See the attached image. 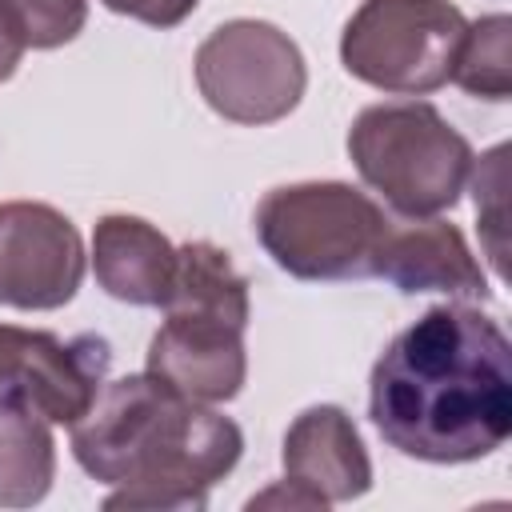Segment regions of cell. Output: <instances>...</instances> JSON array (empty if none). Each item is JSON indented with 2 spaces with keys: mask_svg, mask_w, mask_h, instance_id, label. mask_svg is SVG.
I'll use <instances>...</instances> for the list:
<instances>
[{
  "mask_svg": "<svg viewBox=\"0 0 512 512\" xmlns=\"http://www.w3.org/2000/svg\"><path fill=\"white\" fill-rule=\"evenodd\" d=\"M368 416L388 448L424 464H472L512 436V344L468 304H436L372 364Z\"/></svg>",
  "mask_w": 512,
  "mask_h": 512,
  "instance_id": "obj_1",
  "label": "cell"
},
{
  "mask_svg": "<svg viewBox=\"0 0 512 512\" xmlns=\"http://www.w3.org/2000/svg\"><path fill=\"white\" fill-rule=\"evenodd\" d=\"M244 452L236 420L152 372L108 380L72 424L76 464L112 492L108 512H200Z\"/></svg>",
  "mask_w": 512,
  "mask_h": 512,
  "instance_id": "obj_2",
  "label": "cell"
},
{
  "mask_svg": "<svg viewBox=\"0 0 512 512\" xmlns=\"http://www.w3.org/2000/svg\"><path fill=\"white\" fill-rule=\"evenodd\" d=\"M348 156L360 180L408 220L456 208L472 176V144L428 104H368L348 128Z\"/></svg>",
  "mask_w": 512,
  "mask_h": 512,
  "instance_id": "obj_3",
  "label": "cell"
},
{
  "mask_svg": "<svg viewBox=\"0 0 512 512\" xmlns=\"http://www.w3.org/2000/svg\"><path fill=\"white\" fill-rule=\"evenodd\" d=\"M252 228L272 264L296 280H364L388 216L344 180H300L264 192Z\"/></svg>",
  "mask_w": 512,
  "mask_h": 512,
  "instance_id": "obj_4",
  "label": "cell"
},
{
  "mask_svg": "<svg viewBox=\"0 0 512 512\" xmlns=\"http://www.w3.org/2000/svg\"><path fill=\"white\" fill-rule=\"evenodd\" d=\"M468 16L448 0H364L344 32L348 76L392 96H428L452 80Z\"/></svg>",
  "mask_w": 512,
  "mask_h": 512,
  "instance_id": "obj_5",
  "label": "cell"
},
{
  "mask_svg": "<svg viewBox=\"0 0 512 512\" xmlns=\"http://www.w3.org/2000/svg\"><path fill=\"white\" fill-rule=\"evenodd\" d=\"M192 72L216 116L252 128L284 120L308 88V64L296 40L248 16L212 28L192 56Z\"/></svg>",
  "mask_w": 512,
  "mask_h": 512,
  "instance_id": "obj_6",
  "label": "cell"
},
{
  "mask_svg": "<svg viewBox=\"0 0 512 512\" xmlns=\"http://www.w3.org/2000/svg\"><path fill=\"white\" fill-rule=\"evenodd\" d=\"M108 340L56 336L44 328L0 324V404H24L48 424H76L104 388Z\"/></svg>",
  "mask_w": 512,
  "mask_h": 512,
  "instance_id": "obj_7",
  "label": "cell"
},
{
  "mask_svg": "<svg viewBox=\"0 0 512 512\" xmlns=\"http://www.w3.org/2000/svg\"><path fill=\"white\" fill-rule=\"evenodd\" d=\"M84 240L76 224L40 200L0 204V304L20 312L64 308L84 280Z\"/></svg>",
  "mask_w": 512,
  "mask_h": 512,
  "instance_id": "obj_8",
  "label": "cell"
},
{
  "mask_svg": "<svg viewBox=\"0 0 512 512\" xmlns=\"http://www.w3.org/2000/svg\"><path fill=\"white\" fill-rule=\"evenodd\" d=\"M200 404L236 400L248 380L244 328L204 316H164L148 344V368Z\"/></svg>",
  "mask_w": 512,
  "mask_h": 512,
  "instance_id": "obj_9",
  "label": "cell"
},
{
  "mask_svg": "<svg viewBox=\"0 0 512 512\" xmlns=\"http://www.w3.org/2000/svg\"><path fill=\"white\" fill-rule=\"evenodd\" d=\"M372 276L388 280L392 288L416 292H444L460 300H488V276L472 256L464 232L448 220L420 216L408 224H392L376 248Z\"/></svg>",
  "mask_w": 512,
  "mask_h": 512,
  "instance_id": "obj_10",
  "label": "cell"
},
{
  "mask_svg": "<svg viewBox=\"0 0 512 512\" xmlns=\"http://www.w3.org/2000/svg\"><path fill=\"white\" fill-rule=\"evenodd\" d=\"M284 476L312 488L328 504L360 500L372 488V460L340 404L304 408L284 432Z\"/></svg>",
  "mask_w": 512,
  "mask_h": 512,
  "instance_id": "obj_11",
  "label": "cell"
},
{
  "mask_svg": "<svg viewBox=\"0 0 512 512\" xmlns=\"http://www.w3.org/2000/svg\"><path fill=\"white\" fill-rule=\"evenodd\" d=\"M92 272L112 300L164 308L176 272V244L144 216L108 212L92 228Z\"/></svg>",
  "mask_w": 512,
  "mask_h": 512,
  "instance_id": "obj_12",
  "label": "cell"
},
{
  "mask_svg": "<svg viewBox=\"0 0 512 512\" xmlns=\"http://www.w3.org/2000/svg\"><path fill=\"white\" fill-rule=\"evenodd\" d=\"M164 316H204L248 328V280L224 248L208 240H188L176 248V272L164 300Z\"/></svg>",
  "mask_w": 512,
  "mask_h": 512,
  "instance_id": "obj_13",
  "label": "cell"
},
{
  "mask_svg": "<svg viewBox=\"0 0 512 512\" xmlns=\"http://www.w3.org/2000/svg\"><path fill=\"white\" fill-rule=\"evenodd\" d=\"M56 480L52 424L24 408L0 404V508H32Z\"/></svg>",
  "mask_w": 512,
  "mask_h": 512,
  "instance_id": "obj_14",
  "label": "cell"
},
{
  "mask_svg": "<svg viewBox=\"0 0 512 512\" xmlns=\"http://www.w3.org/2000/svg\"><path fill=\"white\" fill-rule=\"evenodd\" d=\"M452 80L480 100L512 96V20L504 12L480 16L476 24H468L452 64Z\"/></svg>",
  "mask_w": 512,
  "mask_h": 512,
  "instance_id": "obj_15",
  "label": "cell"
},
{
  "mask_svg": "<svg viewBox=\"0 0 512 512\" xmlns=\"http://www.w3.org/2000/svg\"><path fill=\"white\" fill-rule=\"evenodd\" d=\"M4 20L24 48H60L84 32L88 0H0Z\"/></svg>",
  "mask_w": 512,
  "mask_h": 512,
  "instance_id": "obj_16",
  "label": "cell"
},
{
  "mask_svg": "<svg viewBox=\"0 0 512 512\" xmlns=\"http://www.w3.org/2000/svg\"><path fill=\"white\" fill-rule=\"evenodd\" d=\"M504 188H508V144H496L480 160V172H476V216L492 232L488 236V256H492L500 276H504V240H500V228H504Z\"/></svg>",
  "mask_w": 512,
  "mask_h": 512,
  "instance_id": "obj_17",
  "label": "cell"
},
{
  "mask_svg": "<svg viewBox=\"0 0 512 512\" xmlns=\"http://www.w3.org/2000/svg\"><path fill=\"white\" fill-rule=\"evenodd\" d=\"M100 4L116 16L140 20L148 28H176L196 12L200 0H100Z\"/></svg>",
  "mask_w": 512,
  "mask_h": 512,
  "instance_id": "obj_18",
  "label": "cell"
},
{
  "mask_svg": "<svg viewBox=\"0 0 512 512\" xmlns=\"http://www.w3.org/2000/svg\"><path fill=\"white\" fill-rule=\"evenodd\" d=\"M248 512H256V508H296V512H324V508H332L324 496H316L312 488H304V484H296V480H276L272 488H264V492H256V496H248V504H244Z\"/></svg>",
  "mask_w": 512,
  "mask_h": 512,
  "instance_id": "obj_19",
  "label": "cell"
},
{
  "mask_svg": "<svg viewBox=\"0 0 512 512\" xmlns=\"http://www.w3.org/2000/svg\"><path fill=\"white\" fill-rule=\"evenodd\" d=\"M20 60H24V44H20V36L12 32V24H8L4 12H0V84L16 76Z\"/></svg>",
  "mask_w": 512,
  "mask_h": 512,
  "instance_id": "obj_20",
  "label": "cell"
}]
</instances>
